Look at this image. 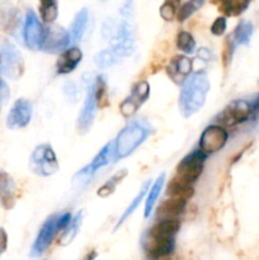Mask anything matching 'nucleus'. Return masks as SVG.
I'll list each match as a JSON object with an SVG mask.
<instances>
[{"label": "nucleus", "instance_id": "nucleus-1", "mask_svg": "<svg viewBox=\"0 0 259 260\" xmlns=\"http://www.w3.org/2000/svg\"><path fill=\"white\" fill-rule=\"evenodd\" d=\"M178 220H160L142 236V249L149 259L156 260L173 255L175 235L179 231Z\"/></svg>", "mask_w": 259, "mask_h": 260}, {"label": "nucleus", "instance_id": "nucleus-2", "mask_svg": "<svg viewBox=\"0 0 259 260\" xmlns=\"http://www.w3.org/2000/svg\"><path fill=\"white\" fill-rule=\"evenodd\" d=\"M210 91V80L203 71L192 73L182 84L179 94V111L185 118L197 113L206 103Z\"/></svg>", "mask_w": 259, "mask_h": 260}, {"label": "nucleus", "instance_id": "nucleus-3", "mask_svg": "<svg viewBox=\"0 0 259 260\" xmlns=\"http://www.w3.org/2000/svg\"><path fill=\"white\" fill-rule=\"evenodd\" d=\"M150 135H151V126L149 122L142 119H134L128 122L114 140L117 160L130 156L137 147L146 141Z\"/></svg>", "mask_w": 259, "mask_h": 260}, {"label": "nucleus", "instance_id": "nucleus-4", "mask_svg": "<svg viewBox=\"0 0 259 260\" xmlns=\"http://www.w3.org/2000/svg\"><path fill=\"white\" fill-rule=\"evenodd\" d=\"M102 36L112 42V50L119 57H128L135 51V33L130 20L117 22L114 19H107L102 27Z\"/></svg>", "mask_w": 259, "mask_h": 260}, {"label": "nucleus", "instance_id": "nucleus-5", "mask_svg": "<svg viewBox=\"0 0 259 260\" xmlns=\"http://www.w3.org/2000/svg\"><path fill=\"white\" fill-rule=\"evenodd\" d=\"M29 169L38 177H51L58 172L60 164L51 145L41 144L36 146L30 155Z\"/></svg>", "mask_w": 259, "mask_h": 260}, {"label": "nucleus", "instance_id": "nucleus-6", "mask_svg": "<svg viewBox=\"0 0 259 260\" xmlns=\"http://www.w3.org/2000/svg\"><path fill=\"white\" fill-rule=\"evenodd\" d=\"M0 71L12 79L19 78L24 71V62L19 50L3 37H0Z\"/></svg>", "mask_w": 259, "mask_h": 260}, {"label": "nucleus", "instance_id": "nucleus-7", "mask_svg": "<svg viewBox=\"0 0 259 260\" xmlns=\"http://www.w3.org/2000/svg\"><path fill=\"white\" fill-rule=\"evenodd\" d=\"M60 216L61 215H51L47 220L41 226L40 231L37 234L35 243H33L32 249H30V255L40 256L48 249V246L52 244L53 239L57 235V233L62 231L60 225Z\"/></svg>", "mask_w": 259, "mask_h": 260}, {"label": "nucleus", "instance_id": "nucleus-8", "mask_svg": "<svg viewBox=\"0 0 259 260\" xmlns=\"http://www.w3.org/2000/svg\"><path fill=\"white\" fill-rule=\"evenodd\" d=\"M206 155L200 149L185 155L177 167V177L193 184L201 177L205 167Z\"/></svg>", "mask_w": 259, "mask_h": 260}, {"label": "nucleus", "instance_id": "nucleus-9", "mask_svg": "<svg viewBox=\"0 0 259 260\" xmlns=\"http://www.w3.org/2000/svg\"><path fill=\"white\" fill-rule=\"evenodd\" d=\"M216 122H218V126H229L233 127L236 124H240L243 122L251 119V109L250 103L246 101H233L229 103L220 113L216 116Z\"/></svg>", "mask_w": 259, "mask_h": 260}, {"label": "nucleus", "instance_id": "nucleus-10", "mask_svg": "<svg viewBox=\"0 0 259 260\" xmlns=\"http://www.w3.org/2000/svg\"><path fill=\"white\" fill-rule=\"evenodd\" d=\"M228 139L229 134L222 126L210 124L201 135L200 150L206 156H210V155L216 154L221 149H223L226 142H228Z\"/></svg>", "mask_w": 259, "mask_h": 260}, {"label": "nucleus", "instance_id": "nucleus-11", "mask_svg": "<svg viewBox=\"0 0 259 260\" xmlns=\"http://www.w3.org/2000/svg\"><path fill=\"white\" fill-rule=\"evenodd\" d=\"M43 37H45V27L38 19L37 14L32 9H28L23 25V38L24 43L29 50H42Z\"/></svg>", "mask_w": 259, "mask_h": 260}, {"label": "nucleus", "instance_id": "nucleus-12", "mask_svg": "<svg viewBox=\"0 0 259 260\" xmlns=\"http://www.w3.org/2000/svg\"><path fill=\"white\" fill-rule=\"evenodd\" d=\"M71 42L70 33L63 27L57 24H50L45 27L42 50L50 53L63 52L69 48Z\"/></svg>", "mask_w": 259, "mask_h": 260}, {"label": "nucleus", "instance_id": "nucleus-13", "mask_svg": "<svg viewBox=\"0 0 259 260\" xmlns=\"http://www.w3.org/2000/svg\"><path fill=\"white\" fill-rule=\"evenodd\" d=\"M150 96V85L146 80L137 81L132 88L131 94L124 99L119 106L122 116L131 117L139 111L140 107L149 99Z\"/></svg>", "mask_w": 259, "mask_h": 260}, {"label": "nucleus", "instance_id": "nucleus-14", "mask_svg": "<svg viewBox=\"0 0 259 260\" xmlns=\"http://www.w3.org/2000/svg\"><path fill=\"white\" fill-rule=\"evenodd\" d=\"M33 114V107L32 103L27 99H18L14 104H13L12 109H10L9 114L7 117V126L10 129H20L24 128L29 124L30 119H32Z\"/></svg>", "mask_w": 259, "mask_h": 260}, {"label": "nucleus", "instance_id": "nucleus-15", "mask_svg": "<svg viewBox=\"0 0 259 260\" xmlns=\"http://www.w3.org/2000/svg\"><path fill=\"white\" fill-rule=\"evenodd\" d=\"M93 83L89 85L88 91H86L85 101H84L83 108H81L80 114L78 117V129L81 134H86V132L90 129L91 124H93L94 118H95L96 108H98V104H96L95 96H94L93 91Z\"/></svg>", "mask_w": 259, "mask_h": 260}, {"label": "nucleus", "instance_id": "nucleus-16", "mask_svg": "<svg viewBox=\"0 0 259 260\" xmlns=\"http://www.w3.org/2000/svg\"><path fill=\"white\" fill-rule=\"evenodd\" d=\"M116 147H114V141L108 142L107 145H104L101 150H99L98 154L94 156V159L89 162L88 165H85V169L88 170L89 174L91 177L96 174V172L101 169H103L104 167L109 165L111 162L116 161Z\"/></svg>", "mask_w": 259, "mask_h": 260}, {"label": "nucleus", "instance_id": "nucleus-17", "mask_svg": "<svg viewBox=\"0 0 259 260\" xmlns=\"http://www.w3.org/2000/svg\"><path fill=\"white\" fill-rule=\"evenodd\" d=\"M81 60H83V52L80 48H68L58 57L57 63H56V71L58 75H66V74L73 73L81 62Z\"/></svg>", "mask_w": 259, "mask_h": 260}, {"label": "nucleus", "instance_id": "nucleus-18", "mask_svg": "<svg viewBox=\"0 0 259 260\" xmlns=\"http://www.w3.org/2000/svg\"><path fill=\"white\" fill-rule=\"evenodd\" d=\"M167 73L175 83H182L192 74V61L187 56H175L170 60Z\"/></svg>", "mask_w": 259, "mask_h": 260}, {"label": "nucleus", "instance_id": "nucleus-19", "mask_svg": "<svg viewBox=\"0 0 259 260\" xmlns=\"http://www.w3.org/2000/svg\"><path fill=\"white\" fill-rule=\"evenodd\" d=\"M167 194L169 198L173 200H179L183 202H187L188 200L193 197L195 194V188L193 184L180 179L175 175L167 185Z\"/></svg>", "mask_w": 259, "mask_h": 260}, {"label": "nucleus", "instance_id": "nucleus-20", "mask_svg": "<svg viewBox=\"0 0 259 260\" xmlns=\"http://www.w3.org/2000/svg\"><path fill=\"white\" fill-rule=\"evenodd\" d=\"M185 205L187 202L168 198L157 207V218L159 220H178V216L184 212Z\"/></svg>", "mask_w": 259, "mask_h": 260}, {"label": "nucleus", "instance_id": "nucleus-21", "mask_svg": "<svg viewBox=\"0 0 259 260\" xmlns=\"http://www.w3.org/2000/svg\"><path fill=\"white\" fill-rule=\"evenodd\" d=\"M15 184L13 178L5 172H0V205L9 210L14 206Z\"/></svg>", "mask_w": 259, "mask_h": 260}, {"label": "nucleus", "instance_id": "nucleus-22", "mask_svg": "<svg viewBox=\"0 0 259 260\" xmlns=\"http://www.w3.org/2000/svg\"><path fill=\"white\" fill-rule=\"evenodd\" d=\"M0 9V29L7 33H14L19 27V10L8 4H2Z\"/></svg>", "mask_w": 259, "mask_h": 260}, {"label": "nucleus", "instance_id": "nucleus-23", "mask_svg": "<svg viewBox=\"0 0 259 260\" xmlns=\"http://www.w3.org/2000/svg\"><path fill=\"white\" fill-rule=\"evenodd\" d=\"M165 183V174H160L157 177V179L152 183L151 188L149 189L146 194V201H145V208H144V216L145 218L150 217V215L152 213V210H154L155 205H156L157 198L160 197V193H161L163 187H164Z\"/></svg>", "mask_w": 259, "mask_h": 260}, {"label": "nucleus", "instance_id": "nucleus-24", "mask_svg": "<svg viewBox=\"0 0 259 260\" xmlns=\"http://www.w3.org/2000/svg\"><path fill=\"white\" fill-rule=\"evenodd\" d=\"M89 22V12L88 9H81L76 13L75 18L73 20V24L70 27V38L73 42H80L84 37V33L86 30V25Z\"/></svg>", "mask_w": 259, "mask_h": 260}, {"label": "nucleus", "instance_id": "nucleus-25", "mask_svg": "<svg viewBox=\"0 0 259 260\" xmlns=\"http://www.w3.org/2000/svg\"><path fill=\"white\" fill-rule=\"evenodd\" d=\"M84 218V212L83 211H79L75 216L73 217L71 222L69 223L68 228L62 231L61 236L58 238V244L61 246H66L69 244H71L74 241V239L78 236L79 231H80L81 223H83Z\"/></svg>", "mask_w": 259, "mask_h": 260}, {"label": "nucleus", "instance_id": "nucleus-26", "mask_svg": "<svg viewBox=\"0 0 259 260\" xmlns=\"http://www.w3.org/2000/svg\"><path fill=\"white\" fill-rule=\"evenodd\" d=\"M150 183H151V180H147V182L145 183L144 185H142V188H141V189H140V192L137 193L136 197H135L134 200H132V202L130 203L128 207H127L126 210H124V212L122 213V216H121V217H119V220L117 221V225H116V228H114V231L118 230V229L121 228L122 225H123L124 221H126L127 218L130 217V216H132V213H134L135 211L137 210V207H139V206H140V203H141L142 201H144V198L146 197L147 192H149Z\"/></svg>", "mask_w": 259, "mask_h": 260}, {"label": "nucleus", "instance_id": "nucleus-27", "mask_svg": "<svg viewBox=\"0 0 259 260\" xmlns=\"http://www.w3.org/2000/svg\"><path fill=\"white\" fill-rule=\"evenodd\" d=\"M253 32L254 27L250 22H248V20H240L238 23V25L235 27V29H234L231 40L234 41L235 46L248 45L251 36H253Z\"/></svg>", "mask_w": 259, "mask_h": 260}, {"label": "nucleus", "instance_id": "nucleus-28", "mask_svg": "<svg viewBox=\"0 0 259 260\" xmlns=\"http://www.w3.org/2000/svg\"><path fill=\"white\" fill-rule=\"evenodd\" d=\"M93 91L95 96L98 108H104L108 106V88H107V79L104 75H98L93 81Z\"/></svg>", "mask_w": 259, "mask_h": 260}, {"label": "nucleus", "instance_id": "nucleus-29", "mask_svg": "<svg viewBox=\"0 0 259 260\" xmlns=\"http://www.w3.org/2000/svg\"><path fill=\"white\" fill-rule=\"evenodd\" d=\"M38 12H40L41 19L47 25L53 24L58 15V5L55 0H46L41 2L38 5Z\"/></svg>", "mask_w": 259, "mask_h": 260}, {"label": "nucleus", "instance_id": "nucleus-30", "mask_svg": "<svg viewBox=\"0 0 259 260\" xmlns=\"http://www.w3.org/2000/svg\"><path fill=\"white\" fill-rule=\"evenodd\" d=\"M119 58L121 57L112 48H107V50L101 51V52H98L94 56V63L101 70H107V69L116 65L119 61Z\"/></svg>", "mask_w": 259, "mask_h": 260}, {"label": "nucleus", "instance_id": "nucleus-31", "mask_svg": "<svg viewBox=\"0 0 259 260\" xmlns=\"http://www.w3.org/2000/svg\"><path fill=\"white\" fill-rule=\"evenodd\" d=\"M127 175V170L122 169L119 172H117L116 174L112 175L103 185L98 189V196L99 197H108L112 193L116 190V188L118 187V184H121L122 180L124 179V177Z\"/></svg>", "mask_w": 259, "mask_h": 260}, {"label": "nucleus", "instance_id": "nucleus-32", "mask_svg": "<svg viewBox=\"0 0 259 260\" xmlns=\"http://www.w3.org/2000/svg\"><path fill=\"white\" fill-rule=\"evenodd\" d=\"M248 7L249 2H245V0H225L220 4V10L225 15L235 17V15L241 14Z\"/></svg>", "mask_w": 259, "mask_h": 260}, {"label": "nucleus", "instance_id": "nucleus-33", "mask_svg": "<svg viewBox=\"0 0 259 260\" xmlns=\"http://www.w3.org/2000/svg\"><path fill=\"white\" fill-rule=\"evenodd\" d=\"M177 47L185 55H192L196 51V40L192 33L180 30L177 35Z\"/></svg>", "mask_w": 259, "mask_h": 260}, {"label": "nucleus", "instance_id": "nucleus-34", "mask_svg": "<svg viewBox=\"0 0 259 260\" xmlns=\"http://www.w3.org/2000/svg\"><path fill=\"white\" fill-rule=\"evenodd\" d=\"M202 5H203V2H200V0H193V2L183 3V4L179 7V9L177 10L178 22H184V20L188 19L193 13L197 12Z\"/></svg>", "mask_w": 259, "mask_h": 260}, {"label": "nucleus", "instance_id": "nucleus-35", "mask_svg": "<svg viewBox=\"0 0 259 260\" xmlns=\"http://www.w3.org/2000/svg\"><path fill=\"white\" fill-rule=\"evenodd\" d=\"M159 13L163 19L167 20V22H170V20H173V18L177 17V8H175L174 3L165 2L160 7Z\"/></svg>", "mask_w": 259, "mask_h": 260}, {"label": "nucleus", "instance_id": "nucleus-36", "mask_svg": "<svg viewBox=\"0 0 259 260\" xmlns=\"http://www.w3.org/2000/svg\"><path fill=\"white\" fill-rule=\"evenodd\" d=\"M235 47L236 46L235 43H234V41L231 40V36H229V37L225 40V45H223V52H222L223 63H225V66L230 63Z\"/></svg>", "mask_w": 259, "mask_h": 260}, {"label": "nucleus", "instance_id": "nucleus-37", "mask_svg": "<svg viewBox=\"0 0 259 260\" xmlns=\"http://www.w3.org/2000/svg\"><path fill=\"white\" fill-rule=\"evenodd\" d=\"M63 94L66 95V98L69 99L70 102L75 103L79 98V89L78 85L73 81H68V83L63 85Z\"/></svg>", "mask_w": 259, "mask_h": 260}, {"label": "nucleus", "instance_id": "nucleus-38", "mask_svg": "<svg viewBox=\"0 0 259 260\" xmlns=\"http://www.w3.org/2000/svg\"><path fill=\"white\" fill-rule=\"evenodd\" d=\"M228 23H226L225 17H218L213 20L212 25H211V33L215 36H222L225 33Z\"/></svg>", "mask_w": 259, "mask_h": 260}, {"label": "nucleus", "instance_id": "nucleus-39", "mask_svg": "<svg viewBox=\"0 0 259 260\" xmlns=\"http://www.w3.org/2000/svg\"><path fill=\"white\" fill-rule=\"evenodd\" d=\"M250 103V109H251V119H255L259 117V94H256L255 98L253 99Z\"/></svg>", "mask_w": 259, "mask_h": 260}, {"label": "nucleus", "instance_id": "nucleus-40", "mask_svg": "<svg viewBox=\"0 0 259 260\" xmlns=\"http://www.w3.org/2000/svg\"><path fill=\"white\" fill-rule=\"evenodd\" d=\"M132 7H134V4H132V3H130V2H127V3H124L123 5H122L121 10H119L121 15L123 18H126V20H128L130 15L132 14Z\"/></svg>", "mask_w": 259, "mask_h": 260}, {"label": "nucleus", "instance_id": "nucleus-41", "mask_svg": "<svg viewBox=\"0 0 259 260\" xmlns=\"http://www.w3.org/2000/svg\"><path fill=\"white\" fill-rule=\"evenodd\" d=\"M8 246V236L4 229H0V254L7 250Z\"/></svg>", "mask_w": 259, "mask_h": 260}, {"label": "nucleus", "instance_id": "nucleus-42", "mask_svg": "<svg viewBox=\"0 0 259 260\" xmlns=\"http://www.w3.org/2000/svg\"><path fill=\"white\" fill-rule=\"evenodd\" d=\"M95 258H96V251L90 250L89 253H86L85 255H84V258L81 260H95Z\"/></svg>", "mask_w": 259, "mask_h": 260}, {"label": "nucleus", "instance_id": "nucleus-43", "mask_svg": "<svg viewBox=\"0 0 259 260\" xmlns=\"http://www.w3.org/2000/svg\"><path fill=\"white\" fill-rule=\"evenodd\" d=\"M156 260H179L175 255H169V256H165V258H160Z\"/></svg>", "mask_w": 259, "mask_h": 260}]
</instances>
